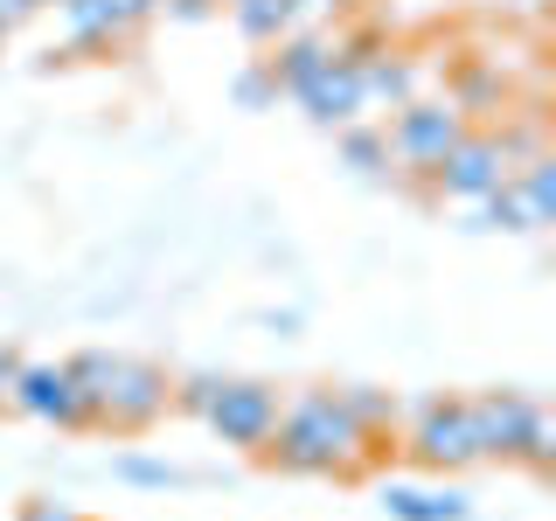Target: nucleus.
<instances>
[{
    "mask_svg": "<svg viewBox=\"0 0 556 521\" xmlns=\"http://www.w3.org/2000/svg\"><path fill=\"white\" fill-rule=\"evenodd\" d=\"M452 104H459V112H486V104H501V84L486 77V69H466V77H459V98H452Z\"/></svg>",
    "mask_w": 556,
    "mask_h": 521,
    "instance_id": "obj_21",
    "label": "nucleus"
},
{
    "mask_svg": "<svg viewBox=\"0 0 556 521\" xmlns=\"http://www.w3.org/2000/svg\"><path fill=\"white\" fill-rule=\"evenodd\" d=\"M174 404H181L188 417H202V424L216 431L223 445L265 452V445H271V424H278V404H286V396H278L271 382H257V376H188L181 390H174Z\"/></svg>",
    "mask_w": 556,
    "mask_h": 521,
    "instance_id": "obj_3",
    "label": "nucleus"
},
{
    "mask_svg": "<svg viewBox=\"0 0 556 521\" xmlns=\"http://www.w3.org/2000/svg\"><path fill=\"white\" fill-rule=\"evenodd\" d=\"M70 369L84 382V404H91V431H153L161 417L174 410V382L139 355H112V347H84L70 355Z\"/></svg>",
    "mask_w": 556,
    "mask_h": 521,
    "instance_id": "obj_2",
    "label": "nucleus"
},
{
    "mask_svg": "<svg viewBox=\"0 0 556 521\" xmlns=\"http://www.w3.org/2000/svg\"><path fill=\"white\" fill-rule=\"evenodd\" d=\"M56 22H63V49H77V56L132 42V35L118 28V14L104 8V0H56Z\"/></svg>",
    "mask_w": 556,
    "mask_h": 521,
    "instance_id": "obj_13",
    "label": "nucleus"
},
{
    "mask_svg": "<svg viewBox=\"0 0 556 521\" xmlns=\"http://www.w3.org/2000/svg\"><path fill=\"white\" fill-rule=\"evenodd\" d=\"M404 452L425 473H466V466H480V439H473L466 396H417L410 417H404Z\"/></svg>",
    "mask_w": 556,
    "mask_h": 521,
    "instance_id": "obj_5",
    "label": "nucleus"
},
{
    "mask_svg": "<svg viewBox=\"0 0 556 521\" xmlns=\"http://www.w3.org/2000/svg\"><path fill=\"white\" fill-rule=\"evenodd\" d=\"M382 514L390 521H466L473 500H466L459 486H404V480H390L382 486Z\"/></svg>",
    "mask_w": 556,
    "mask_h": 521,
    "instance_id": "obj_11",
    "label": "nucleus"
},
{
    "mask_svg": "<svg viewBox=\"0 0 556 521\" xmlns=\"http://www.w3.org/2000/svg\"><path fill=\"white\" fill-rule=\"evenodd\" d=\"M271 98H278V77H271V63H251V69L237 77V104H243V112H265Z\"/></svg>",
    "mask_w": 556,
    "mask_h": 521,
    "instance_id": "obj_20",
    "label": "nucleus"
},
{
    "mask_svg": "<svg viewBox=\"0 0 556 521\" xmlns=\"http://www.w3.org/2000/svg\"><path fill=\"white\" fill-rule=\"evenodd\" d=\"M300 104H306L313 126H355V118L369 112V104H362V77H355V63H348V56H341V63H327L320 77H313L306 91H300Z\"/></svg>",
    "mask_w": 556,
    "mask_h": 521,
    "instance_id": "obj_10",
    "label": "nucleus"
},
{
    "mask_svg": "<svg viewBox=\"0 0 556 521\" xmlns=\"http://www.w3.org/2000/svg\"><path fill=\"white\" fill-rule=\"evenodd\" d=\"M8 410L35 417V424H56V431H91V404H84V382L70 361H22Z\"/></svg>",
    "mask_w": 556,
    "mask_h": 521,
    "instance_id": "obj_7",
    "label": "nucleus"
},
{
    "mask_svg": "<svg viewBox=\"0 0 556 521\" xmlns=\"http://www.w3.org/2000/svg\"><path fill=\"white\" fill-rule=\"evenodd\" d=\"M14 376H22V355H14V347H0V404H8V390H14Z\"/></svg>",
    "mask_w": 556,
    "mask_h": 521,
    "instance_id": "obj_26",
    "label": "nucleus"
},
{
    "mask_svg": "<svg viewBox=\"0 0 556 521\" xmlns=\"http://www.w3.org/2000/svg\"><path fill=\"white\" fill-rule=\"evenodd\" d=\"M529 153H535V132H473L466 126V139L439 161V174H431V188H439L445 202H480V195H494Z\"/></svg>",
    "mask_w": 556,
    "mask_h": 521,
    "instance_id": "obj_4",
    "label": "nucleus"
},
{
    "mask_svg": "<svg viewBox=\"0 0 556 521\" xmlns=\"http://www.w3.org/2000/svg\"><path fill=\"white\" fill-rule=\"evenodd\" d=\"M466 410H473L480 459H515L521 431H529V410H535V396H521V390H480V396H466Z\"/></svg>",
    "mask_w": 556,
    "mask_h": 521,
    "instance_id": "obj_8",
    "label": "nucleus"
},
{
    "mask_svg": "<svg viewBox=\"0 0 556 521\" xmlns=\"http://www.w3.org/2000/svg\"><path fill=\"white\" fill-rule=\"evenodd\" d=\"M341 8H348V0H292V22L306 28V22H327V14H341Z\"/></svg>",
    "mask_w": 556,
    "mask_h": 521,
    "instance_id": "obj_25",
    "label": "nucleus"
},
{
    "mask_svg": "<svg viewBox=\"0 0 556 521\" xmlns=\"http://www.w3.org/2000/svg\"><path fill=\"white\" fill-rule=\"evenodd\" d=\"M515 466H529L535 480L556 473V417H549L543 404L529 410V431H521V445H515Z\"/></svg>",
    "mask_w": 556,
    "mask_h": 521,
    "instance_id": "obj_17",
    "label": "nucleus"
},
{
    "mask_svg": "<svg viewBox=\"0 0 556 521\" xmlns=\"http://www.w3.org/2000/svg\"><path fill=\"white\" fill-rule=\"evenodd\" d=\"M0 42H8V28H0Z\"/></svg>",
    "mask_w": 556,
    "mask_h": 521,
    "instance_id": "obj_28",
    "label": "nucleus"
},
{
    "mask_svg": "<svg viewBox=\"0 0 556 521\" xmlns=\"http://www.w3.org/2000/svg\"><path fill=\"white\" fill-rule=\"evenodd\" d=\"M230 8V22L243 42H257V49H271L278 35H292L300 22H292V0H223Z\"/></svg>",
    "mask_w": 556,
    "mask_h": 521,
    "instance_id": "obj_15",
    "label": "nucleus"
},
{
    "mask_svg": "<svg viewBox=\"0 0 556 521\" xmlns=\"http://www.w3.org/2000/svg\"><path fill=\"white\" fill-rule=\"evenodd\" d=\"M473 208H480V216H473V223H480V230H508V237H529V230H549V223H543V208H535V202H529V188H521V181H515V174H508V181H501V188H494V195H480Z\"/></svg>",
    "mask_w": 556,
    "mask_h": 521,
    "instance_id": "obj_14",
    "label": "nucleus"
},
{
    "mask_svg": "<svg viewBox=\"0 0 556 521\" xmlns=\"http://www.w3.org/2000/svg\"><path fill=\"white\" fill-rule=\"evenodd\" d=\"M466 139V112L452 98H410L396 104V118L382 126V147H390V167L417 174V181H431L439 161Z\"/></svg>",
    "mask_w": 556,
    "mask_h": 521,
    "instance_id": "obj_6",
    "label": "nucleus"
},
{
    "mask_svg": "<svg viewBox=\"0 0 556 521\" xmlns=\"http://www.w3.org/2000/svg\"><path fill=\"white\" fill-rule=\"evenodd\" d=\"M118 473H126V480H139V486H174V480H181L174 466H153V459H126Z\"/></svg>",
    "mask_w": 556,
    "mask_h": 521,
    "instance_id": "obj_23",
    "label": "nucleus"
},
{
    "mask_svg": "<svg viewBox=\"0 0 556 521\" xmlns=\"http://www.w3.org/2000/svg\"><path fill=\"white\" fill-rule=\"evenodd\" d=\"M35 8H56V0H35Z\"/></svg>",
    "mask_w": 556,
    "mask_h": 521,
    "instance_id": "obj_27",
    "label": "nucleus"
},
{
    "mask_svg": "<svg viewBox=\"0 0 556 521\" xmlns=\"http://www.w3.org/2000/svg\"><path fill=\"white\" fill-rule=\"evenodd\" d=\"M104 8L118 14V28H126V35H139V28L153 22V14H161V0H104Z\"/></svg>",
    "mask_w": 556,
    "mask_h": 521,
    "instance_id": "obj_22",
    "label": "nucleus"
},
{
    "mask_svg": "<svg viewBox=\"0 0 556 521\" xmlns=\"http://www.w3.org/2000/svg\"><path fill=\"white\" fill-rule=\"evenodd\" d=\"M382 452L390 445L369 439V431L341 410L334 390H300V396L278 404L265 459L278 466V473H306V480H362Z\"/></svg>",
    "mask_w": 556,
    "mask_h": 521,
    "instance_id": "obj_1",
    "label": "nucleus"
},
{
    "mask_svg": "<svg viewBox=\"0 0 556 521\" xmlns=\"http://www.w3.org/2000/svg\"><path fill=\"white\" fill-rule=\"evenodd\" d=\"M271 49H278V56H265V63H271L278 91H292V98H300L327 63H341V42H334V35H320V28H292V35H278Z\"/></svg>",
    "mask_w": 556,
    "mask_h": 521,
    "instance_id": "obj_9",
    "label": "nucleus"
},
{
    "mask_svg": "<svg viewBox=\"0 0 556 521\" xmlns=\"http://www.w3.org/2000/svg\"><path fill=\"white\" fill-rule=\"evenodd\" d=\"M515 181L529 188V202L543 208V223H556V153H549V147H535L529 161L515 167Z\"/></svg>",
    "mask_w": 556,
    "mask_h": 521,
    "instance_id": "obj_19",
    "label": "nucleus"
},
{
    "mask_svg": "<svg viewBox=\"0 0 556 521\" xmlns=\"http://www.w3.org/2000/svg\"><path fill=\"white\" fill-rule=\"evenodd\" d=\"M355 77H362V104H410L417 98V63L410 56H396V49H369V56H355Z\"/></svg>",
    "mask_w": 556,
    "mask_h": 521,
    "instance_id": "obj_12",
    "label": "nucleus"
},
{
    "mask_svg": "<svg viewBox=\"0 0 556 521\" xmlns=\"http://www.w3.org/2000/svg\"><path fill=\"white\" fill-rule=\"evenodd\" d=\"M334 396H341V410L355 417V424L369 431V439H382V445H390L396 417H404V404H396L390 390H369V382H355V390H334Z\"/></svg>",
    "mask_w": 556,
    "mask_h": 521,
    "instance_id": "obj_16",
    "label": "nucleus"
},
{
    "mask_svg": "<svg viewBox=\"0 0 556 521\" xmlns=\"http://www.w3.org/2000/svg\"><path fill=\"white\" fill-rule=\"evenodd\" d=\"M22 521H84L70 500H22Z\"/></svg>",
    "mask_w": 556,
    "mask_h": 521,
    "instance_id": "obj_24",
    "label": "nucleus"
},
{
    "mask_svg": "<svg viewBox=\"0 0 556 521\" xmlns=\"http://www.w3.org/2000/svg\"><path fill=\"white\" fill-rule=\"evenodd\" d=\"M341 167H355V174H369V181H382L390 174V147H382V132L376 126H341Z\"/></svg>",
    "mask_w": 556,
    "mask_h": 521,
    "instance_id": "obj_18",
    "label": "nucleus"
}]
</instances>
